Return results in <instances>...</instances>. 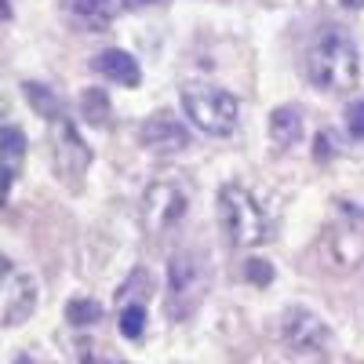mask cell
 Here are the masks:
<instances>
[{
	"mask_svg": "<svg viewBox=\"0 0 364 364\" xmlns=\"http://www.w3.org/2000/svg\"><path fill=\"white\" fill-rule=\"evenodd\" d=\"M306 77L321 91H350L360 77V55L346 29L328 26L306 51Z\"/></svg>",
	"mask_w": 364,
	"mask_h": 364,
	"instance_id": "6da1fadb",
	"label": "cell"
},
{
	"mask_svg": "<svg viewBox=\"0 0 364 364\" xmlns=\"http://www.w3.org/2000/svg\"><path fill=\"white\" fill-rule=\"evenodd\" d=\"M219 226L233 248H259L269 240V219L262 204L237 182L219 190Z\"/></svg>",
	"mask_w": 364,
	"mask_h": 364,
	"instance_id": "7a4b0ae2",
	"label": "cell"
},
{
	"mask_svg": "<svg viewBox=\"0 0 364 364\" xmlns=\"http://www.w3.org/2000/svg\"><path fill=\"white\" fill-rule=\"evenodd\" d=\"M208 284H211V273L197 252L171 255V262H168V314L175 321L193 317L208 295Z\"/></svg>",
	"mask_w": 364,
	"mask_h": 364,
	"instance_id": "3957f363",
	"label": "cell"
},
{
	"mask_svg": "<svg viewBox=\"0 0 364 364\" xmlns=\"http://www.w3.org/2000/svg\"><path fill=\"white\" fill-rule=\"evenodd\" d=\"M182 113L193 120L204 135H230L237 128L240 106L226 87L215 84H186L182 87Z\"/></svg>",
	"mask_w": 364,
	"mask_h": 364,
	"instance_id": "277c9868",
	"label": "cell"
},
{
	"mask_svg": "<svg viewBox=\"0 0 364 364\" xmlns=\"http://www.w3.org/2000/svg\"><path fill=\"white\" fill-rule=\"evenodd\" d=\"M190 186L182 178H157L142 193V223L149 233H168L175 230L190 211Z\"/></svg>",
	"mask_w": 364,
	"mask_h": 364,
	"instance_id": "5b68a950",
	"label": "cell"
},
{
	"mask_svg": "<svg viewBox=\"0 0 364 364\" xmlns=\"http://www.w3.org/2000/svg\"><path fill=\"white\" fill-rule=\"evenodd\" d=\"M360 208H343V219L331 223L324 240H328V252L336 259L339 269H350V266H360L364 259V226H360Z\"/></svg>",
	"mask_w": 364,
	"mask_h": 364,
	"instance_id": "8992f818",
	"label": "cell"
},
{
	"mask_svg": "<svg viewBox=\"0 0 364 364\" xmlns=\"http://www.w3.org/2000/svg\"><path fill=\"white\" fill-rule=\"evenodd\" d=\"M328 328L310 310H288L284 314V343L295 357H317L328 350Z\"/></svg>",
	"mask_w": 364,
	"mask_h": 364,
	"instance_id": "52a82bcc",
	"label": "cell"
},
{
	"mask_svg": "<svg viewBox=\"0 0 364 364\" xmlns=\"http://www.w3.org/2000/svg\"><path fill=\"white\" fill-rule=\"evenodd\" d=\"M139 142L154 154H178L190 146V132L182 128V120H175L171 113H154L139 128Z\"/></svg>",
	"mask_w": 364,
	"mask_h": 364,
	"instance_id": "ba28073f",
	"label": "cell"
},
{
	"mask_svg": "<svg viewBox=\"0 0 364 364\" xmlns=\"http://www.w3.org/2000/svg\"><path fill=\"white\" fill-rule=\"evenodd\" d=\"M91 70H95L99 77H106V80H113V84H124V87H139V80H142L139 63L128 51H120V48L99 51L95 58H91Z\"/></svg>",
	"mask_w": 364,
	"mask_h": 364,
	"instance_id": "9c48e42d",
	"label": "cell"
},
{
	"mask_svg": "<svg viewBox=\"0 0 364 364\" xmlns=\"http://www.w3.org/2000/svg\"><path fill=\"white\" fill-rule=\"evenodd\" d=\"M302 132H306V120H302V109L299 106H277V109L269 113V139L277 142L281 149L299 146Z\"/></svg>",
	"mask_w": 364,
	"mask_h": 364,
	"instance_id": "30bf717a",
	"label": "cell"
},
{
	"mask_svg": "<svg viewBox=\"0 0 364 364\" xmlns=\"http://www.w3.org/2000/svg\"><path fill=\"white\" fill-rule=\"evenodd\" d=\"M63 4L84 29H106L113 18V0H63Z\"/></svg>",
	"mask_w": 364,
	"mask_h": 364,
	"instance_id": "8fae6325",
	"label": "cell"
},
{
	"mask_svg": "<svg viewBox=\"0 0 364 364\" xmlns=\"http://www.w3.org/2000/svg\"><path fill=\"white\" fill-rule=\"evenodd\" d=\"M22 91H26L29 106H33L41 117H48L51 124H55V120H66V109H63V102H58V95H51V87H44V84H22Z\"/></svg>",
	"mask_w": 364,
	"mask_h": 364,
	"instance_id": "7c38bea8",
	"label": "cell"
},
{
	"mask_svg": "<svg viewBox=\"0 0 364 364\" xmlns=\"http://www.w3.org/2000/svg\"><path fill=\"white\" fill-rule=\"evenodd\" d=\"M22 157H26V135L11 124H0V164L18 171Z\"/></svg>",
	"mask_w": 364,
	"mask_h": 364,
	"instance_id": "4fadbf2b",
	"label": "cell"
},
{
	"mask_svg": "<svg viewBox=\"0 0 364 364\" xmlns=\"http://www.w3.org/2000/svg\"><path fill=\"white\" fill-rule=\"evenodd\" d=\"M117 328H120V336H124V339H139L146 331V306H142V302H120Z\"/></svg>",
	"mask_w": 364,
	"mask_h": 364,
	"instance_id": "5bb4252c",
	"label": "cell"
},
{
	"mask_svg": "<svg viewBox=\"0 0 364 364\" xmlns=\"http://www.w3.org/2000/svg\"><path fill=\"white\" fill-rule=\"evenodd\" d=\"M102 317V306L95 299H73L70 306H66V321L77 324V328H87V324H99Z\"/></svg>",
	"mask_w": 364,
	"mask_h": 364,
	"instance_id": "9a60e30c",
	"label": "cell"
},
{
	"mask_svg": "<svg viewBox=\"0 0 364 364\" xmlns=\"http://www.w3.org/2000/svg\"><path fill=\"white\" fill-rule=\"evenodd\" d=\"M80 109H84V117L91 120V124H106V120H109V102H106L102 91H95V87L80 95Z\"/></svg>",
	"mask_w": 364,
	"mask_h": 364,
	"instance_id": "2e32d148",
	"label": "cell"
},
{
	"mask_svg": "<svg viewBox=\"0 0 364 364\" xmlns=\"http://www.w3.org/2000/svg\"><path fill=\"white\" fill-rule=\"evenodd\" d=\"M245 277L252 284H269L273 281V266L262 262V259H252V262H245Z\"/></svg>",
	"mask_w": 364,
	"mask_h": 364,
	"instance_id": "e0dca14e",
	"label": "cell"
},
{
	"mask_svg": "<svg viewBox=\"0 0 364 364\" xmlns=\"http://www.w3.org/2000/svg\"><path fill=\"white\" fill-rule=\"evenodd\" d=\"M346 128H350L353 139H364V99L346 106Z\"/></svg>",
	"mask_w": 364,
	"mask_h": 364,
	"instance_id": "ac0fdd59",
	"label": "cell"
},
{
	"mask_svg": "<svg viewBox=\"0 0 364 364\" xmlns=\"http://www.w3.org/2000/svg\"><path fill=\"white\" fill-rule=\"evenodd\" d=\"M15 168H4V164H0V208H4L8 204V197H11V186H15Z\"/></svg>",
	"mask_w": 364,
	"mask_h": 364,
	"instance_id": "d6986e66",
	"label": "cell"
},
{
	"mask_svg": "<svg viewBox=\"0 0 364 364\" xmlns=\"http://www.w3.org/2000/svg\"><path fill=\"white\" fill-rule=\"evenodd\" d=\"M15 281H18V273H15L11 259H8V255H0V291H4L8 284H15Z\"/></svg>",
	"mask_w": 364,
	"mask_h": 364,
	"instance_id": "ffe728a7",
	"label": "cell"
},
{
	"mask_svg": "<svg viewBox=\"0 0 364 364\" xmlns=\"http://www.w3.org/2000/svg\"><path fill=\"white\" fill-rule=\"evenodd\" d=\"M331 157V154H336V135H331V132H321L317 135V157Z\"/></svg>",
	"mask_w": 364,
	"mask_h": 364,
	"instance_id": "44dd1931",
	"label": "cell"
},
{
	"mask_svg": "<svg viewBox=\"0 0 364 364\" xmlns=\"http://www.w3.org/2000/svg\"><path fill=\"white\" fill-rule=\"evenodd\" d=\"M128 8H154V4H168V0H124Z\"/></svg>",
	"mask_w": 364,
	"mask_h": 364,
	"instance_id": "7402d4cb",
	"label": "cell"
},
{
	"mask_svg": "<svg viewBox=\"0 0 364 364\" xmlns=\"http://www.w3.org/2000/svg\"><path fill=\"white\" fill-rule=\"evenodd\" d=\"M11 18V0H0V22Z\"/></svg>",
	"mask_w": 364,
	"mask_h": 364,
	"instance_id": "603a6c76",
	"label": "cell"
},
{
	"mask_svg": "<svg viewBox=\"0 0 364 364\" xmlns=\"http://www.w3.org/2000/svg\"><path fill=\"white\" fill-rule=\"evenodd\" d=\"M15 364H41V360H37V357H18Z\"/></svg>",
	"mask_w": 364,
	"mask_h": 364,
	"instance_id": "cb8c5ba5",
	"label": "cell"
},
{
	"mask_svg": "<svg viewBox=\"0 0 364 364\" xmlns=\"http://www.w3.org/2000/svg\"><path fill=\"white\" fill-rule=\"evenodd\" d=\"M346 8H364V0H343Z\"/></svg>",
	"mask_w": 364,
	"mask_h": 364,
	"instance_id": "d4e9b609",
	"label": "cell"
},
{
	"mask_svg": "<svg viewBox=\"0 0 364 364\" xmlns=\"http://www.w3.org/2000/svg\"><path fill=\"white\" fill-rule=\"evenodd\" d=\"M87 364H113V360H87Z\"/></svg>",
	"mask_w": 364,
	"mask_h": 364,
	"instance_id": "484cf974",
	"label": "cell"
},
{
	"mask_svg": "<svg viewBox=\"0 0 364 364\" xmlns=\"http://www.w3.org/2000/svg\"><path fill=\"white\" fill-rule=\"evenodd\" d=\"M360 219H364V208H360Z\"/></svg>",
	"mask_w": 364,
	"mask_h": 364,
	"instance_id": "4316f807",
	"label": "cell"
}]
</instances>
